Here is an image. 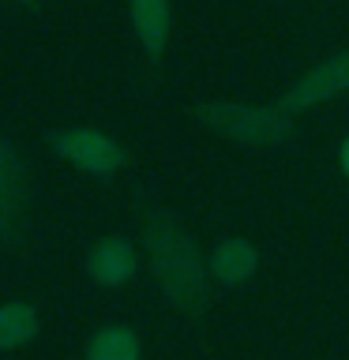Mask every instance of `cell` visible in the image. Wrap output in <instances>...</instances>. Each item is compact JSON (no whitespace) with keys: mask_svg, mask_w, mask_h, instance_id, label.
I'll return each instance as SVG.
<instances>
[{"mask_svg":"<svg viewBox=\"0 0 349 360\" xmlns=\"http://www.w3.org/2000/svg\"><path fill=\"white\" fill-rule=\"evenodd\" d=\"M196 120L203 128L229 135L236 143H252V146H267V143H281L293 131V112L281 105H236V101H214V105H199Z\"/></svg>","mask_w":349,"mask_h":360,"instance_id":"2","label":"cell"},{"mask_svg":"<svg viewBox=\"0 0 349 360\" xmlns=\"http://www.w3.org/2000/svg\"><path fill=\"white\" fill-rule=\"evenodd\" d=\"M23 199H27V191H23V165L15 158V146L4 139L0 143V207H4V233L15 229Z\"/></svg>","mask_w":349,"mask_h":360,"instance_id":"8","label":"cell"},{"mask_svg":"<svg viewBox=\"0 0 349 360\" xmlns=\"http://www.w3.org/2000/svg\"><path fill=\"white\" fill-rule=\"evenodd\" d=\"M132 22L143 49L151 56H162L169 41V0H132Z\"/></svg>","mask_w":349,"mask_h":360,"instance_id":"7","label":"cell"},{"mask_svg":"<svg viewBox=\"0 0 349 360\" xmlns=\"http://www.w3.org/2000/svg\"><path fill=\"white\" fill-rule=\"evenodd\" d=\"M38 338V311L23 300H8L0 308V349H23Z\"/></svg>","mask_w":349,"mask_h":360,"instance_id":"9","label":"cell"},{"mask_svg":"<svg viewBox=\"0 0 349 360\" xmlns=\"http://www.w3.org/2000/svg\"><path fill=\"white\" fill-rule=\"evenodd\" d=\"M15 4H30V0H15Z\"/></svg>","mask_w":349,"mask_h":360,"instance_id":"12","label":"cell"},{"mask_svg":"<svg viewBox=\"0 0 349 360\" xmlns=\"http://www.w3.org/2000/svg\"><path fill=\"white\" fill-rule=\"evenodd\" d=\"M87 360H139V338L128 326H101L87 342Z\"/></svg>","mask_w":349,"mask_h":360,"instance_id":"10","label":"cell"},{"mask_svg":"<svg viewBox=\"0 0 349 360\" xmlns=\"http://www.w3.org/2000/svg\"><path fill=\"white\" fill-rule=\"evenodd\" d=\"M342 90H349V49L319 60L300 83H293L286 90V98H281L278 105L286 112H297V109H308V105H315V101H323V98L342 94Z\"/></svg>","mask_w":349,"mask_h":360,"instance_id":"4","label":"cell"},{"mask_svg":"<svg viewBox=\"0 0 349 360\" xmlns=\"http://www.w3.org/2000/svg\"><path fill=\"white\" fill-rule=\"evenodd\" d=\"M135 270H139V255L124 236H101L87 255V274L98 285H124L135 278Z\"/></svg>","mask_w":349,"mask_h":360,"instance_id":"5","label":"cell"},{"mask_svg":"<svg viewBox=\"0 0 349 360\" xmlns=\"http://www.w3.org/2000/svg\"><path fill=\"white\" fill-rule=\"evenodd\" d=\"M53 150L72 162L75 169L83 173H94V176H106V173H117L124 165V146L117 139H109L106 131H94V128H68V131H56L53 135Z\"/></svg>","mask_w":349,"mask_h":360,"instance_id":"3","label":"cell"},{"mask_svg":"<svg viewBox=\"0 0 349 360\" xmlns=\"http://www.w3.org/2000/svg\"><path fill=\"white\" fill-rule=\"evenodd\" d=\"M255 266H259V252L244 236H225L210 252V274L222 285H241V281H248L255 274Z\"/></svg>","mask_w":349,"mask_h":360,"instance_id":"6","label":"cell"},{"mask_svg":"<svg viewBox=\"0 0 349 360\" xmlns=\"http://www.w3.org/2000/svg\"><path fill=\"white\" fill-rule=\"evenodd\" d=\"M146 248H151V263L158 274V285L165 297L188 311H199L207 304V270L196 240L169 218V214H154L146 221Z\"/></svg>","mask_w":349,"mask_h":360,"instance_id":"1","label":"cell"},{"mask_svg":"<svg viewBox=\"0 0 349 360\" xmlns=\"http://www.w3.org/2000/svg\"><path fill=\"white\" fill-rule=\"evenodd\" d=\"M338 162H342V173L349 176V139L342 143V150H338Z\"/></svg>","mask_w":349,"mask_h":360,"instance_id":"11","label":"cell"}]
</instances>
